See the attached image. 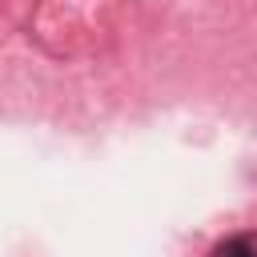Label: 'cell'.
<instances>
[{"label": "cell", "instance_id": "6da1fadb", "mask_svg": "<svg viewBox=\"0 0 257 257\" xmlns=\"http://www.w3.org/2000/svg\"><path fill=\"white\" fill-rule=\"evenodd\" d=\"M213 257H257V245H253V241H245V237H233V241L217 245V249H213Z\"/></svg>", "mask_w": 257, "mask_h": 257}]
</instances>
